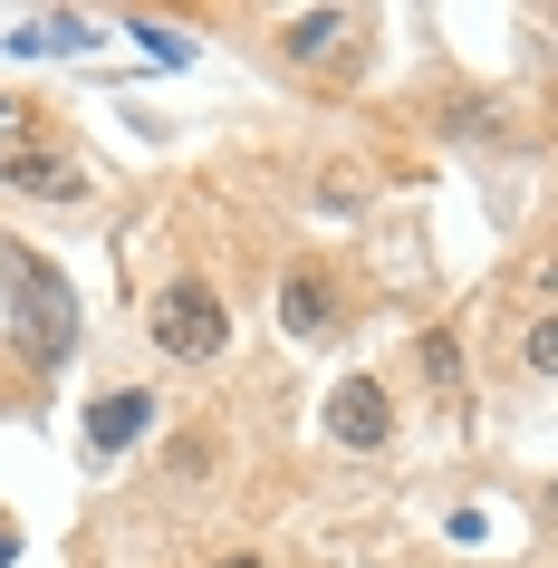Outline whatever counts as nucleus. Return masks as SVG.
Instances as JSON below:
<instances>
[{
	"mask_svg": "<svg viewBox=\"0 0 558 568\" xmlns=\"http://www.w3.org/2000/svg\"><path fill=\"white\" fill-rule=\"evenodd\" d=\"M414 357H424V376H434V405H443V415H463V347H453V328H424V337H414Z\"/></svg>",
	"mask_w": 558,
	"mask_h": 568,
	"instance_id": "423d86ee",
	"label": "nucleus"
},
{
	"mask_svg": "<svg viewBox=\"0 0 558 568\" xmlns=\"http://www.w3.org/2000/svg\"><path fill=\"white\" fill-rule=\"evenodd\" d=\"M154 347L174 366H212L232 347V318H222V290L212 280H164L154 290Z\"/></svg>",
	"mask_w": 558,
	"mask_h": 568,
	"instance_id": "f03ea898",
	"label": "nucleus"
},
{
	"mask_svg": "<svg viewBox=\"0 0 558 568\" xmlns=\"http://www.w3.org/2000/svg\"><path fill=\"white\" fill-rule=\"evenodd\" d=\"M337 39H347V20H337V10H318V20H298V30H290V59H298V68H318Z\"/></svg>",
	"mask_w": 558,
	"mask_h": 568,
	"instance_id": "6e6552de",
	"label": "nucleus"
},
{
	"mask_svg": "<svg viewBox=\"0 0 558 568\" xmlns=\"http://www.w3.org/2000/svg\"><path fill=\"white\" fill-rule=\"evenodd\" d=\"M280 328L290 337H337V270H318V261H298V270H280Z\"/></svg>",
	"mask_w": 558,
	"mask_h": 568,
	"instance_id": "20e7f679",
	"label": "nucleus"
},
{
	"mask_svg": "<svg viewBox=\"0 0 558 568\" xmlns=\"http://www.w3.org/2000/svg\"><path fill=\"white\" fill-rule=\"evenodd\" d=\"M0 183L10 193H39V203H78L88 193V164L49 135H20V125H0Z\"/></svg>",
	"mask_w": 558,
	"mask_h": 568,
	"instance_id": "7ed1b4c3",
	"label": "nucleus"
},
{
	"mask_svg": "<svg viewBox=\"0 0 558 568\" xmlns=\"http://www.w3.org/2000/svg\"><path fill=\"white\" fill-rule=\"evenodd\" d=\"M145 415H154V395H116V405H97V434H88V444L97 453H125L135 434H145Z\"/></svg>",
	"mask_w": 558,
	"mask_h": 568,
	"instance_id": "0eeeda50",
	"label": "nucleus"
},
{
	"mask_svg": "<svg viewBox=\"0 0 558 568\" xmlns=\"http://www.w3.org/2000/svg\"><path fill=\"white\" fill-rule=\"evenodd\" d=\"M212 568H261V559H212Z\"/></svg>",
	"mask_w": 558,
	"mask_h": 568,
	"instance_id": "1a4fd4ad",
	"label": "nucleus"
},
{
	"mask_svg": "<svg viewBox=\"0 0 558 568\" xmlns=\"http://www.w3.org/2000/svg\"><path fill=\"white\" fill-rule=\"evenodd\" d=\"M327 434H337L347 453H376L385 434H395V395H385L376 376H347V386L327 395Z\"/></svg>",
	"mask_w": 558,
	"mask_h": 568,
	"instance_id": "39448f33",
	"label": "nucleus"
},
{
	"mask_svg": "<svg viewBox=\"0 0 558 568\" xmlns=\"http://www.w3.org/2000/svg\"><path fill=\"white\" fill-rule=\"evenodd\" d=\"M10 318H20V347H30L39 376L78 357V300H68V280L39 251H10Z\"/></svg>",
	"mask_w": 558,
	"mask_h": 568,
	"instance_id": "f257e3e1",
	"label": "nucleus"
}]
</instances>
